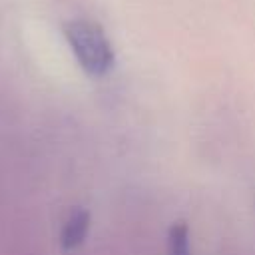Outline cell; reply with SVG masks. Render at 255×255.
<instances>
[{"label": "cell", "instance_id": "obj_1", "mask_svg": "<svg viewBox=\"0 0 255 255\" xmlns=\"http://www.w3.org/2000/svg\"><path fill=\"white\" fill-rule=\"evenodd\" d=\"M64 34L78 64L90 76H104L114 66L112 44L96 22L72 20L64 26Z\"/></svg>", "mask_w": 255, "mask_h": 255}, {"label": "cell", "instance_id": "obj_3", "mask_svg": "<svg viewBox=\"0 0 255 255\" xmlns=\"http://www.w3.org/2000/svg\"><path fill=\"white\" fill-rule=\"evenodd\" d=\"M167 247H169V255H189V229L183 221L171 225Z\"/></svg>", "mask_w": 255, "mask_h": 255}, {"label": "cell", "instance_id": "obj_2", "mask_svg": "<svg viewBox=\"0 0 255 255\" xmlns=\"http://www.w3.org/2000/svg\"><path fill=\"white\" fill-rule=\"evenodd\" d=\"M90 227V213L86 209H74L68 217V221L64 223L62 229V245L64 249H74L78 247L88 233Z\"/></svg>", "mask_w": 255, "mask_h": 255}]
</instances>
